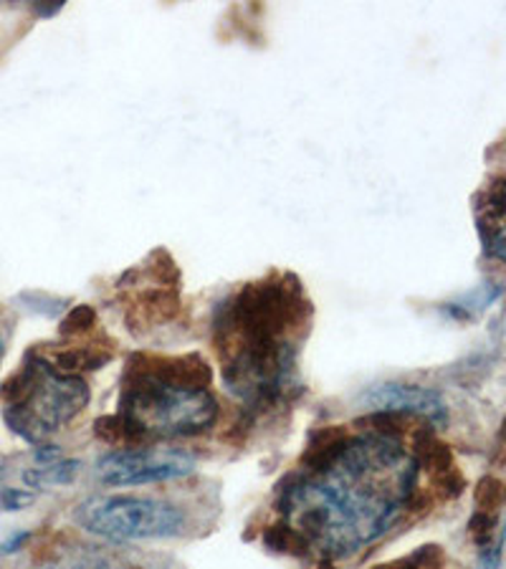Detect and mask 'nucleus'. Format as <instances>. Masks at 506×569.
I'll use <instances>...</instances> for the list:
<instances>
[{
    "instance_id": "obj_2",
    "label": "nucleus",
    "mask_w": 506,
    "mask_h": 569,
    "mask_svg": "<svg viewBox=\"0 0 506 569\" xmlns=\"http://www.w3.org/2000/svg\"><path fill=\"white\" fill-rule=\"evenodd\" d=\"M119 418L127 430V443L200 436L216 423L218 400L210 390L175 388L160 380L127 375Z\"/></svg>"
},
{
    "instance_id": "obj_6",
    "label": "nucleus",
    "mask_w": 506,
    "mask_h": 569,
    "mask_svg": "<svg viewBox=\"0 0 506 569\" xmlns=\"http://www.w3.org/2000/svg\"><path fill=\"white\" fill-rule=\"evenodd\" d=\"M127 375H142V378L190 390H208V385L214 382V370L200 355H135L127 362Z\"/></svg>"
},
{
    "instance_id": "obj_8",
    "label": "nucleus",
    "mask_w": 506,
    "mask_h": 569,
    "mask_svg": "<svg viewBox=\"0 0 506 569\" xmlns=\"http://www.w3.org/2000/svg\"><path fill=\"white\" fill-rule=\"evenodd\" d=\"M349 443V433L345 426H327L311 433L307 451L301 456V466L307 468L311 476L325 473L333 466Z\"/></svg>"
},
{
    "instance_id": "obj_11",
    "label": "nucleus",
    "mask_w": 506,
    "mask_h": 569,
    "mask_svg": "<svg viewBox=\"0 0 506 569\" xmlns=\"http://www.w3.org/2000/svg\"><path fill=\"white\" fill-rule=\"evenodd\" d=\"M264 545L271 549V552L281 555H307L309 541L304 539L297 529L289 525H274L264 531Z\"/></svg>"
},
{
    "instance_id": "obj_5",
    "label": "nucleus",
    "mask_w": 506,
    "mask_h": 569,
    "mask_svg": "<svg viewBox=\"0 0 506 569\" xmlns=\"http://www.w3.org/2000/svg\"><path fill=\"white\" fill-rule=\"evenodd\" d=\"M360 400L375 412L418 416L434 428H444L448 420L444 398H440L436 390L420 388V385H400V382L380 385V388L367 390Z\"/></svg>"
},
{
    "instance_id": "obj_17",
    "label": "nucleus",
    "mask_w": 506,
    "mask_h": 569,
    "mask_svg": "<svg viewBox=\"0 0 506 569\" xmlns=\"http://www.w3.org/2000/svg\"><path fill=\"white\" fill-rule=\"evenodd\" d=\"M3 355H6V347H3V337H0V362H3Z\"/></svg>"
},
{
    "instance_id": "obj_10",
    "label": "nucleus",
    "mask_w": 506,
    "mask_h": 569,
    "mask_svg": "<svg viewBox=\"0 0 506 569\" xmlns=\"http://www.w3.org/2000/svg\"><path fill=\"white\" fill-rule=\"evenodd\" d=\"M81 463L79 461H59L46 463L41 468H33V471L23 473V481L33 486V489H51V486H67L77 479Z\"/></svg>"
},
{
    "instance_id": "obj_7",
    "label": "nucleus",
    "mask_w": 506,
    "mask_h": 569,
    "mask_svg": "<svg viewBox=\"0 0 506 569\" xmlns=\"http://www.w3.org/2000/svg\"><path fill=\"white\" fill-rule=\"evenodd\" d=\"M476 231L486 256L506 261V176L492 180L476 198Z\"/></svg>"
},
{
    "instance_id": "obj_3",
    "label": "nucleus",
    "mask_w": 506,
    "mask_h": 569,
    "mask_svg": "<svg viewBox=\"0 0 506 569\" xmlns=\"http://www.w3.org/2000/svg\"><path fill=\"white\" fill-rule=\"evenodd\" d=\"M73 521L89 535L112 541H142L182 535L188 517L180 507L160 499L91 497L79 503Z\"/></svg>"
},
{
    "instance_id": "obj_1",
    "label": "nucleus",
    "mask_w": 506,
    "mask_h": 569,
    "mask_svg": "<svg viewBox=\"0 0 506 569\" xmlns=\"http://www.w3.org/2000/svg\"><path fill=\"white\" fill-rule=\"evenodd\" d=\"M0 398L8 428L29 443H43L89 406V388L79 375H61L33 357L3 385Z\"/></svg>"
},
{
    "instance_id": "obj_4",
    "label": "nucleus",
    "mask_w": 506,
    "mask_h": 569,
    "mask_svg": "<svg viewBox=\"0 0 506 569\" xmlns=\"http://www.w3.org/2000/svg\"><path fill=\"white\" fill-rule=\"evenodd\" d=\"M196 461L188 453L162 448H125L99 458L97 479L107 486H145L175 481L192 473Z\"/></svg>"
},
{
    "instance_id": "obj_12",
    "label": "nucleus",
    "mask_w": 506,
    "mask_h": 569,
    "mask_svg": "<svg viewBox=\"0 0 506 569\" xmlns=\"http://www.w3.org/2000/svg\"><path fill=\"white\" fill-rule=\"evenodd\" d=\"M97 325V311H95V307H89V305H79V307H73L67 317L61 319V325H59V332H61V337H79V335H85V332H89L91 327Z\"/></svg>"
},
{
    "instance_id": "obj_16",
    "label": "nucleus",
    "mask_w": 506,
    "mask_h": 569,
    "mask_svg": "<svg viewBox=\"0 0 506 569\" xmlns=\"http://www.w3.org/2000/svg\"><path fill=\"white\" fill-rule=\"evenodd\" d=\"M33 11L39 16H53V13L61 11V3H57V6H33Z\"/></svg>"
},
{
    "instance_id": "obj_14",
    "label": "nucleus",
    "mask_w": 506,
    "mask_h": 569,
    "mask_svg": "<svg viewBox=\"0 0 506 569\" xmlns=\"http://www.w3.org/2000/svg\"><path fill=\"white\" fill-rule=\"evenodd\" d=\"M33 501L31 491L23 489H3L0 491V509L3 511H21Z\"/></svg>"
},
{
    "instance_id": "obj_13",
    "label": "nucleus",
    "mask_w": 506,
    "mask_h": 569,
    "mask_svg": "<svg viewBox=\"0 0 506 569\" xmlns=\"http://www.w3.org/2000/svg\"><path fill=\"white\" fill-rule=\"evenodd\" d=\"M95 433L101 438V440H107V443H127V430H125V423H122V418L119 416H105V418H99L97 420V426H95Z\"/></svg>"
},
{
    "instance_id": "obj_9",
    "label": "nucleus",
    "mask_w": 506,
    "mask_h": 569,
    "mask_svg": "<svg viewBox=\"0 0 506 569\" xmlns=\"http://www.w3.org/2000/svg\"><path fill=\"white\" fill-rule=\"evenodd\" d=\"M109 360H112V352L105 350V347H67V350H59L49 362L53 370L61 375H77L81 370H101Z\"/></svg>"
},
{
    "instance_id": "obj_15",
    "label": "nucleus",
    "mask_w": 506,
    "mask_h": 569,
    "mask_svg": "<svg viewBox=\"0 0 506 569\" xmlns=\"http://www.w3.org/2000/svg\"><path fill=\"white\" fill-rule=\"evenodd\" d=\"M373 569H418V565L413 562V557L408 559H395V562H385V565H377Z\"/></svg>"
}]
</instances>
